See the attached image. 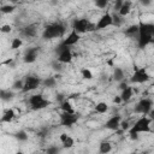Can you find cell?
Returning a JSON list of instances; mask_svg holds the SVG:
<instances>
[{
  "instance_id": "f546056e",
  "label": "cell",
  "mask_w": 154,
  "mask_h": 154,
  "mask_svg": "<svg viewBox=\"0 0 154 154\" xmlns=\"http://www.w3.org/2000/svg\"><path fill=\"white\" fill-rule=\"evenodd\" d=\"M0 95H1V99L4 100V101H6V100H10V99H12V96H13V93L12 91H10V90H1V93H0Z\"/></svg>"
},
{
  "instance_id": "7bdbcfd3",
  "label": "cell",
  "mask_w": 154,
  "mask_h": 154,
  "mask_svg": "<svg viewBox=\"0 0 154 154\" xmlns=\"http://www.w3.org/2000/svg\"><path fill=\"white\" fill-rule=\"evenodd\" d=\"M10 1H11V2H17L18 0H10Z\"/></svg>"
},
{
  "instance_id": "f35d334b",
  "label": "cell",
  "mask_w": 154,
  "mask_h": 154,
  "mask_svg": "<svg viewBox=\"0 0 154 154\" xmlns=\"http://www.w3.org/2000/svg\"><path fill=\"white\" fill-rule=\"evenodd\" d=\"M126 87H128V83H126L125 81H122V82H119V88H120V90L125 89Z\"/></svg>"
},
{
  "instance_id": "4316f807",
  "label": "cell",
  "mask_w": 154,
  "mask_h": 154,
  "mask_svg": "<svg viewBox=\"0 0 154 154\" xmlns=\"http://www.w3.org/2000/svg\"><path fill=\"white\" fill-rule=\"evenodd\" d=\"M22 45H23L22 38H19V37H14V38L11 41V49H18V48L22 47Z\"/></svg>"
},
{
  "instance_id": "1f68e13d",
  "label": "cell",
  "mask_w": 154,
  "mask_h": 154,
  "mask_svg": "<svg viewBox=\"0 0 154 154\" xmlns=\"http://www.w3.org/2000/svg\"><path fill=\"white\" fill-rule=\"evenodd\" d=\"M23 85H24V81H16L13 84H12V88L13 89H19V90H22L23 89Z\"/></svg>"
},
{
  "instance_id": "3957f363",
  "label": "cell",
  "mask_w": 154,
  "mask_h": 154,
  "mask_svg": "<svg viewBox=\"0 0 154 154\" xmlns=\"http://www.w3.org/2000/svg\"><path fill=\"white\" fill-rule=\"evenodd\" d=\"M64 32H65V26L61 23H51L45 26L42 37L46 40L57 38V37H61L64 35Z\"/></svg>"
},
{
  "instance_id": "6da1fadb",
  "label": "cell",
  "mask_w": 154,
  "mask_h": 154,
  "mask_svg": "<svg viewBox=\"0 0 154 154\" xmlns=\"http://www.w3.org/2000/svg\"><path fill=\"white\" fill-rule=\"evenodd\" d=\"M138 47L144 48L148 45L153 43L154 40V24L152 23H144L142 20L138 22Z\"/></svg>"
},
{
  "instance_id": "f1b7e54d",
  "label": "cell",
  "mask_w": 154,
  "mask_h": 154,
  "mask_svg": "<svg viewBox=\"0 0 154 154\" xmlns=\"http://www.w3.org/2000/svg\"><path fill=\"white\" fill-rule=\"evenodd\" d=\"M61 144H63V148H67V149H70V148H72V147L75 146V140H73L71 136H69L67 140H66L65 142H63Z\"/></svg>"
},
{
  "instance_id": "ab89813d",
  "label": "cell",
  "mask_w": 154,
  "mask_h": 154,
  "mask_svg": "<svg viewBox=\"0 0 154 154\" xmlns=\"http://www.w3.org/2000/svg\"><path fill=\"white\" fill-rule=\"evenodd\" d=\"M140 2L143 5V6H149L152 4V0H140Z\"/></svg>"
},
{
  "instance_id": "e575fe53",
  "label": "cell",
  "mask_w": 154,
  "mask_h": 154,
  "mask_svg": "<svg viewBox=\"0 0 154 154\" xmlns=\"http://www.w3.org/2000/svg\"><path fill=\"white\" fill-rule=\"evenodd\" d=\"M120 17H122V16H117V14L113 16V25L119 26V25L122 24V19H120Z\"/></svg>"
},
{
  "instance_id": "836d02e7",
  "label": "cell",
  "mask_w": 154,
  "mask_h": 154,
  "mask_svg": "<svg viewBox=\"0 0 154 154\" xmlns=\"http://www.w3.org/2000/svg\"><path fill=\"white\" fill-rule=\"evenodd\" d=\"M0 30H1V32H4V34H8V32H11L12 26H11L10 24H4V25H1Z\"/></svg>"
},
{
  "instance_id": "e0dca14e",
  "label": "cell",
  "mask_w": 154,
  "mask_h": 154,
  "mask_svg": "<svg viewBox=\"0 0 154 154\" xmlns=\"http://www.w3.org/2000/svg\"><path fill=\"white\" fill-rule=\"evenodd\" d=\"M16 117V113L12 108H7L4 113H2V117H1V123H11Z\"/></svg>"
},
{
  "instance_id": "74e56055",
  "label": "cell",
  "mask_w": 154,
  "mask_h": 154,
  "mask_svg": "<svg viewBox=\"0 0 154 154\" xmlns=\"http://www.w3.org/2000/svg\"><path fill=\"white\" fill-rule=\"evenodd\" d=\"M58 152H59L58 147H52V148H48L47 149V153L48 154H54V153H58Z\"/></svg>"
},
{
  "instance_id": "9a60e30c",
  "label": "cell",
  "mask_w": 154,
  "mask_h": 154,
  "mask_svg": "<svg viewBox=\"0 0 154 154\" xmlns=\"http://www.w3.org/2000/svg\"><path fill=\"white\" fill-rule=\"evenodd\" d=\"M130 12H131V1H130V0H124L122 7H120L119 11H118V14L122 16V17H125V16H128Z\"/></svg>"
},
{
  "instance_id": "f6af8a7d",
  "label": "cell",
  "mask_w": 154,
  "mask_h": 154,
  "mask_svg": "<svg viewBox=\"0 0 154 154\" xmlns=\"http://www.w3.org/2000/svg\"><path fill=\"white\" fill-rule=\"evenodd\" d=\"M152 87H153V88H154V82H153V84H152Z\"/></svg>"
},
{
  "instance_id": "ba28073f",
  "label": "cell",
  "mask_w": 154,
  "mask_h": 154,
  "mask_svg": "<svg viewBox=\"0 0 154 154\" xmlns=\"http://www.w3.org/2000/svg\"><path fill=\"white\" fill-rule=\"evenodd\" d=\"M153 108V101L148 97H144L142 100H140L137 102V105L135 106V113L142 114V116H147L149 113V111Z\"/></svg>"
},
{
  "instance_id": "44dd1931",
  "label": "cell",
  "mask_w": 154,
  "mask_h": 154,
  "mask_svg": "<svg viewBox=\"0 0 154 154\" xmlns=\"http://www.w3.org/2000/svg\"><path fill=\"white\" fill-rule=\"evenodd\" d=\"M95 111L97 113H100V114H103V113H106L108 111V105L106 102H102V101L101 102H97L95 105Z\"/></svg>"
},
{
  "instance_id": "4fadbf2b",
  "label": "cell",
  "mask_w": 154,
  "mask_h": 154,
  "mask_svg": "<svg viewBox=\"0 0 154 154\" xmlns=\"http://www.w3.org/2000/svg\"><path fill=\"white\" fill-rule=\"evenodd\" d=\"M120 122H122V117L120 116H112L111 118H108L105 123V128L107 130H112V131H117L120 128Z\"/></svg>"
},
{
  "instance_id": "9c48e42d",
  "label": "cell",
  "mask_w": 154,
  "mask_h": 154,
  "mask_svg": "<svg viewBox=\"0 0 154 154\" xmlns=\"http://www.w3.org/2000/svg\"><path fill=\"white\" fill-rule=\"evenodd\" d=\"M57 52L59 53L58 54V61L61 63V64H69L72 61V52H71V48L70 47H64V46H60L57 48Z\"/></svg>"
},
{
  "instance_id": "8d00e7d4",
  "label": "cell",
  "mask_w": 154,
  "mask_h": 154,
  "mask_svg": "<svg viewBox=\"0 0 154 154\" xmlns=\"http://www.w3.org/2000/svg\"><path fill=\"white\" fill-rule=\"evenodd\" d=\"M69 136H70V135H67L66 132H61V134L59 135V141L63 143V142H65V141L67 140V137H69Z\"/></svg>"
},
{
  "instance_id": "ffe728a7",
  "label": "cell",
  "mask_w": 154,
  "mask_h": 154,
  "mask_svg": "<svg viewBox=\"0 0 154 154\" xmlns=\"http://www.w3.org/2000/svg\"><path fill=\"white\" fill-rule=\"evenodd\" d=\"M124 70L120 69V67H114V71H113V78L117 81V82H122L124 81Z\"/></svg>"
},
{
  "instance_id": "484cf974",
  "label": "cell",
  "mask_w": 154,
  "mask_h": 154,
  "mask_svg": "<svg viewBox=\"0 0 154 154\" xmlns=\"http://www.w3.org/2000/svg\"><path fill=\"white\" fill-rule=\"evenodd\" d=\"M14 137H16L18 141H20V142H24V141H26V140L29 138V136H28L26 131H24V130H19L18 132H16Z\"/></svg>"
},
{
  "instance_id": "7c38bea8",
  "label": "cell",
  "mask_w": 154,
  "mask_h": 154,
  "mask_svg": "<svg viewBox=\"0 0 154 154\" xmlns=\"http://www.w3.org/2000/svg\"><path fill=\"white\" fill-rule=\"evenodd\" d=\"M111 25H113V16L111 13H105L97 20V23H96V30L106 29V28H108Z\"/></svg>"
},
{
  "instance_id": "8fae6325",
  "label": "cell",
  "mask_w": 154,
  "mask_h": 154,
  "mask_svg": "<svg viewBox=\"0 0 154 154\" xmlns=\"http://www.w3.org/2000/svg\"><path fill=\"white\" fill-rule=\"evenodd\" d=\"M79 38H81V34L77 32L75 29H72V30L70 31V34L61 41L60 46H64V47H71V46L76 45V43L79 41Z\"/></svg>"
},
{
  "instance_id": "ee69618b",
  "label": "cell",
  "mask_w": 154,
  "mask_h": 154,
  "mask_svg": "<svg viewBox=\"0 0 154 154\" xmlns=\"http://www.w3.org/2000/svg\"><path fill=\"white\" fill-rule=\"evenodd\" d=\"M152 123H153V126H154V119H153V120H152Z\"/></svg>"
},
{
  "instance_id": "52a82bcc",
  "label": "cell",
  "mask_w": 154,
  "mask_h": 154,
  "mask_svg": "<svg viewBox=\"0 0 154 154\" xmlns=\"http://www.w3.org/2000/svg\"><path fill=\"white\" fill-rule=\"evenodd\" d=\"M41 84H42V81H41L40 77H37V76H28V77L24 79V85H23L22 91H23V93L32 91V90L37 89Z\"/></svg>"
},
{
  "instance_id": "d6a6232c",
  "label": "cell",
  "mask_w": 154,
  "mask_h": 154,
  "mask_svg": "<svg viewBox=\"0 0 154 154\" xmlns=\"http://www.w3.org/2000/svg\"><path fill=\"white\" fill-rule=\"evenodd\" d=\"M130 124H129V122H126V120H122L120 122V129L123 130V131H129L130 130Z\"/></svg>"
},
{
  "instance_id": "ac0fdd59",
  "label": "cell",
  "mask_w": 154,
  "mask_h": 154,
  "mask_svg": "<svg viewBox=\"0 0 154 154\" xmlns=\"http://www.w3.org/2000/svg\"><path fill=\"white\" fill-rule=\"evenodd\" d=\"M36 32H37V29L35 25H28V26L23 28V30H22V34L26 37H34L36 35Z\"/></svg>"
},
{
  "instance_id": "b9f144b4",
  "label": "cell",
  "mask_w": 154,
  "mask_h": 154,
  "mask_svg": "<svg viewBox=\"0 0 154 154\" xmlns=\"http://www.w3.org/2000/svg\"><path fill=\"white\" fill-rule=\"evenodd\" d=\"M147 116H148V117H149V118H150V119L153 120V119H154V108H152V109L149 111V113H148Z\"/></svg>"
},
{
  "instance_id": "5b68a950",
  "label": "cell",
  "mask_w": 154,
  "mask_h": 154,
  "mask_svg": "<svg viewBox=\"0 0 154 154\" xmlns=\"http://www.w3.org/2000/svg\"><path fill=\"white\" fill-rule=\"evenodd\" d=\"M29 105H30L31 109L40 111V109H43L47 106H49L51 102L47 99H45L42 94H34L29 97Z\"/></svg>"
},
{
  "instance_id": "d590c367",
  "label": "cell",
  "mask_w": 154,
  "mask_h": 154,
  "mask_svg": "<svg viewBox=\"0 0 154 154\" xmlns=\"http://www.w3.org/2000/svg\"><path fill=\"white\" fill-rule=\"evenodd\" d=\"M123 2H124V0H116L114 1V10L116 11H119V8L122 7Z\"/></svg>"
},
{
  "instance_id": "7402d4cb",
  "label": "cell",
  "mask_w": 154,
  "mask_h": 154,
  "mask_svg": "<svg viewBox=\"0 0 154 154\" xmlns=\"http://www.w3.org/2000/svg\"><path fill=\"white\" fill-rule=\"evenodd\" d=\"M112 150V144L109 142H101L100 146H99V152L102 153V154H106V153H109Z\"/></svg>"
},
{
  "instance_id": "d6986e66",
  "label": "cell",
  "mask_w": 154,
  "mask_h": 154,
  "mask_svg": "<svg viewBox=\"0 0 154 154\" xmlns=\"http://www.w3.org/2000/svg\"><path fill=\"white\" fill-rule=\"evenodd\" d=\"M60 109H61L63 112H67V113H75L73 106L71 105V102H70V100H69V99H66V100L61 101V103H60Z\"/></svg>"
},
{
  "instance_id": "5bb4252c",
  "label": "cell",
  "mask_w": 154,
  "mask_h": 154,
  "mask_svg": "<svg viewBox=\"0 0 154 154\" xmlns=\"http://www.w3.org/2000/svg\"><path fill=\"white\" fill-rule=\"evenodd\" d=\"M37 54H38V47H31V48H29V49L25 52L23 59H24V61H25L26 64H31V63L36 61Z\"/></svg>"
},
{
  "instance_id": "277c9868",
  "label": "cell",
  "mask_w": 154,
  "mask_h": 154,
  "mask_svg": "<svg viewBox=\"0 0 154 154\" xmlns=\"http://www.w3.org/2000/svg\"><path fill=\"white\" fill-rule=\"evenodd\" d=\"M72 29H75L79 34H84V32H89V31L96 30V24L90 23L85 18H78V19H75L73 20Z\"/></svg>"
},
{
  "instance_id": "bcb514c9",
  "label": "cell",
  "mask_w": 154,
  "mask_h": 154,
  "mask_svg": "<svg viewBox=\"0 0 154 154\" xmlns=\"http://www.w3.org/2000/svg\"><path fill=\"white\" fill-rule=\"evenodd\" d=\"M153 43H154V40H153Z\"/></svg>"
},
{
  "instance_id": "cb8c5ba5",
  "label": "cell",
  "mask_w": 154,
  "mask_h": 154,
  "mask_svg": "<svg viewBox=\"0 0 154 154\" xmlns=\"http://www.w3.org/2000/svg\"><path fill=\"white\" fill-rule=\"evenodd\" d=\"M42 84L47 88H53L57 84V79H55V77H47L46 79L42 81Z\"/></svg>"
},
{
  "instance_id": "7a4b0ae2",
  "label": "cell",
  "mask_w": 154,
  "mask_h": 154,
  "mask_svg": "<svg viewBox=\"0 0 154 154\" xmlns=\"http://www.w3.org/2000/svg\"><path fill=\"white\" fill-rule=\"evenodd\" d=\"M152 125V119L148 116H142L141 118H138L135 124L130 128L129 130V135L131 140H137L138 138V134H143V132H150Z\"/></svg>"
},
{
  "instance_id": "4dcf8cb0",
  "label": "cell",
  "mask_w": 154,
  "mask_h": 154,
  "mask_svg": "<svg viewBox=\"0 0 154 154\" xmlns=\"http://www.w3.org/2000/svg\"><path fill=\"white\" fill-rule=\"evenodd\" d=\"M94 2L99 8H105L108 5V0H94Z\"/></svg>"
},
{
  "instance_id": "83f0119b",
  "label": "cell",
  "mask_w": 154,
  "mask_h": 154,
  "mask_svg": "<svg viewBox=\"0 0 154 154\" xmlns=\"http://www.w3.org/2000/svg\"><path fill=\"white\" fill-rule=\"evenodd\" d=\"M81 75H82V77H83L84 79H88V81L93 78V72H91L89 69H87V67H84V69L81 70Z\"/></svg>"
},
{
  "instance_id": "603a6c76",
  "label": "cell",
  "mask_w": 154,
  "mask_h": 154,
  "mask_svg": "<svg viewBox=\"0 0 154 154\" xmlns=\"http://www.w3.org/2000/svg\"><path fill=\"white\" fill-rule=\"evenodd\" d=\"M138 29H140L138 24H132V25H130L128 29H125V34L129 35V36H132V35H135V34L138 35Z\"/></svg>"
},
{
  "instance_id": "2e32d148",
  "label": "cell",
  "mask_w": 154,
  "mask_h": 154,
  "mask_svg": "<svg viewBox=\"0 0 154 154\" xmlns=\"http://www.w3.org/2000/svg\"><path fill=\"white\" fill-rule=\"evenodd\" d=\"M132 95H134V88L130 87V85H128V87H126L125 89H123L122 93H120V97H122L123 102H128V101L132 97Z\"/></svg>"
},
{
  "instance_id": "8992f818",
  "label": "cell",
  "mask_w": 154,
  "mask_h": 154,
  "mask_svg": "<svg viewBox=\"0 0 154 154\" xmlns=\"http://www.w3.org/2000/svg\"><path fill=\"white\" fill-rule=\"evenodd\" d=\"M149 79H150V76H149V73L147 72V70L144 67H135V71L130 77V82L131 83H137V84L146 83Z\"/></svg>"
},
{
  "instance_id": "30bf717a",
  "label": "cell",
  "mask_w": 154,
  "mask_h": 154,
  "mask_svg": "<svg viewBox=\"0 0 154 154\" xmlns=\"http://www.w3.org/2000/svg\"><path fill=\"white\" fill-rule=\"evenodd\" d=\"M78 120V116L76 113H67V112H63L60 114V124L66 128H71L72 125H75Z\"/></svg>"
},
{
  "instance_id": "d4e9b609",
  "label": "cell",
  "mask_w": 154,
  "mask_h": 154,
  "mask_svg": "<svg viewBox=\"0 0 154 154\" xmlns=\"http://www.w3.org/2000/svg\"><path fill=\"white\" fill-rule=\"evenodd\" d=\"M14 10H16V6H14V5H2V6L0 7V11H1V13H4V14H8V13H12Z\"/></svg>"
},
{
  "instance_id": "60d3db41",
  "label": "cell",
  "mask_w": 154,
  "mask_h": 154,
  "mask_svg": "<svg viewBox=\"0 0 154 154\" xmlns=\"http://www.w3.org/2000/svg\"><path fill=\"white\" fill-rule=\"evenodd\" d=\"M113 102H114V103H120V102H123V100H122V97H120V95H118V96H116V97L113 99Z\"/></svg>"
}]
</instances>
